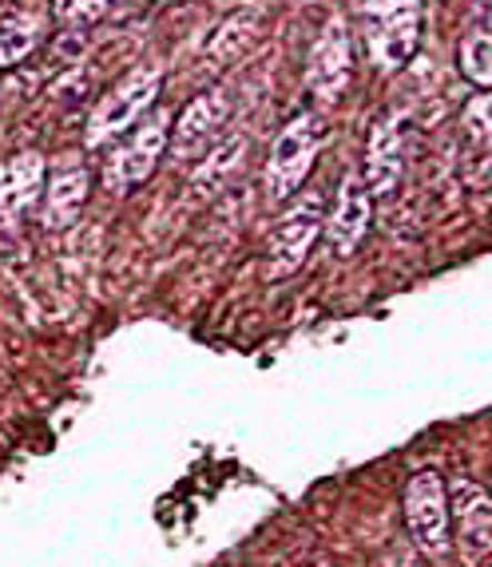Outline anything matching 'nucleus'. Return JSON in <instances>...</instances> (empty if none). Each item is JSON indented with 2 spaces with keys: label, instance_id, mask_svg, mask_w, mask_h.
Returning <instances> with one entry per match:
<instances>
[{
  "label": "nucleus",
  "instance_id": "obj_18",
  "mask_svg": "<svg viewBox=\"0 0 492 567\" xmlns=\"http://www.w3.org/2000/svg\"><path fill=\"white\" fill-rule=\"evenodd\" d=\"M464 132H469V140L476 147H492V92L464 104Z\"/></svg>",
  "mask_w": 492,
  "mask_h": 567
},
{
  "label": "nucleus",
  "instance_id": "obj_12",
  "mask_svg": "<svg viewBox=\"0 0 492 567\" xmlns=\"http://www.w3.org/2000/svg\"><path fill=\"white\" fill-rule=\"evenodd\" d=\"M449 508L457 516V532H461V548L473 559L492 556V496L481 484L457 476L449 488Z\"/></svg>",
  "mask_w": 492,
  "mask_h": 567
},
{
  "label": "nucleus",
  "instance_id": "obj_1",
  "mask_svg": "<svg viewBox=\"0 0 492 567\" xmlns=\"http://www.w3.org/2000/svg\"><path fill=\"white\" fill-rule=\"evenodd\" d=\"M318 155V120L310 112L294 115L278 132L270 159H266V203H286L303 190L306 175Z\"/></svg>",
  "mask_w": 492,
  "mask_h": 567
},
{
  "label": "nucleus",
  "instance_id": "obj_14",
  "mask_svg": "<svg viewBox=\"0 0 492 567\" xmlns=\"http://www.w3.org/2000/svg\"><path fill=\"white\" fill-rule=\"evenodd\" d=\"M243 163H246V135H227V140L203 159V167L195 171V179H191L195 183V195H215V190H223L238 171H243Z\"/></svg>",
  "mask_w": 492,
  "mask_h": 567
},
{
  "label": "nucleus",
  "instance_id": "obj_16",
  "mask_svg": "<svg viewBox=\"0 0 492 567\" xmlns=\"http://www.w3.org/2000/svg\"><path fill=\"white\" fill-rule=\"evenodd\" d=\"M258 37H263V12L255 9H243V12H230L223 24H218V32L211 37V56L218 60V64H227V60H238L246 52V48H255Z\"/></svg>",
  "mask_w": 492,
  "mask_h": 567
},
{
  "label": "nucleus",
  "instance_id": "obj_2",
  "mask_svg": "<svg viewBox=\"0 0 492 567\" xmlns=\"http://www.w3.org/2000/svg\"><path fill=\"white\" fill-rule=\"evenodd\" d=\"M369 20V52L381 68H406L421 37V0H361Z\"/></svg>",
  "mask_w": 492,
  "mask_h": 567
},
{
  "label": "nucleus",
  "instance_id": "obj_13",
  "mask_svg": "<svg viewBox=\"0 0 492 567\" xmlns=\"http://www.w3.org/2000/svg\"><path fill=\"white\" fill-rule=\"evenodd\" d=\"M406 175V132H401L398 120H381L373 132H369L366 147V187L369 195H393Z\"/></svg>",
  "mask_w": 492,
  "mask_h": 567
},
{
  "label": "nucleus",
  "instance_id": "obj_6",
  "mask_svg": "<svg viewBox=\"0 0 492 567\" xmlns=\"http://www.w3.org/2000/svg\"><path fill=\"white\" fill-rule=\"evenodd\" d=\"M406 528L426 556H441L449 548V496L441 476L421 468L406 484Z\"/></svg>",
  "mask_w": 492,
  "mask_h": 567
},
{
  "label": "nucleus",
  "instance_id": "obj_10",
  "mask_svg": "<svg viewBox=\"0 0 492 567\" xmlns=\"http://www.w3.org/2000/svg\"><path fill=\"white\" fill-rule=\"evenodd\" d=\"M369 223H373V195L358 175H346L338 187V199L334 210L326 215V243H330L334 255L350 258L361 246V238L369 235Z\"/></svg>",
  "mask_w": 492,
  "mask_h": 567
},
{
  "label": "nucleus",
  "instance_id": "obj_8",
  "mask_svg": "<svg viewBox=\"0 0 492 567\" xmlns=\"http://www.w3.org/2000/svg\"><path fill=\"white\" fill-rule=\"evenodd\" d=\"M353 60H350V32L341 20H330L322 29V37L314 40L310 60H306V84H310L314 100L334 104L341 100V92L350 87Z\"/></svg>",
  "mask_w": 492,
  "mask_h": 567
},
{
  "label": "nucleus",
  "instance_id": "obj_5",
  "mask_svg": "<svg viewBox=\"0 0 492 567\" xmlns=\"http://www.w3.org/2000/svg\"><path fill=\"white\" fill-rule=\"evenodd\" d=\"M160 80L163 72L160 68H135L132 76L123 80V84H115V92H107L104 100H100V107L92 112V120H88V143H107L112 135L127 132L132 123H140V115L147 112V107L155 104V95H160Z\"/></svg>",
  "mask_w": 492,
  "mask_h": 567
},
{
  "label": "nucleus",
  "instance_id": "obj_9",
  "mask_svg": "<svg viewBox=\"0 0 492 567\" xmlns=\"http://www.w3.org/2000/svg\"><path fill=\"white\" fill-rule=\"evenodd\" d=\"M48 159L40 152H20L0 163V230L20 227V218L44 195Z\"/></svg>",
  "mask_w": 492,
  "mask_h": 567
},
{
  "label": "nucleus",
  "instance_id": "obj_11",
  "mask_svg": "<svg viewBox=\"0 0 492 567\" xmlns=\"http://www.w3.org/2000/svg\"><path fill=\"white\" fill-rule=\"evenodd\" d=\"M88 190H92V175H88L84 163L60 159L57 167L48 171L44 203H40V223H44V230L72 227L88 203Z\"/></svg>",
  "mask_w": 492,
  "mask_h": 567
},
{
  "label": "nucleus",
  "instance_id": "obj_19",
  "mask_svg": "<svg viewBox=\"0 0 492 567\" xmlns=\"http://www.w3.org/2000/svg\"><path fill=\"white\" fill-rule=\"evenodd\" d=\"M107 4L112 0H57V17L64 20V24H92V20H100L107 12Z\"/></svg>",
  "mask_w": 492,
  "mask_h": 567
},
{
  "label": "nucleus",
  "instance_id": "obj_20",
  "mask_svg": "<svg viewBox=\"0 0 492 567\" xmlns=\"http://www.w3.org/2000/svg\"><path fill=\"white\" fill-rule=\"evenodd\" d=\"M120 4H147V0H120Z\"/></svg>",
  "mask_w": 492,
  "mask_h": 567
},
{
  "label": "nucleus",
  "instance_id": "obj_15",
  "mask_svg": "<svg viewBox=\"0 0 492 567\" xmlns=\"http://www.w3.org/2000/svg\"><path fill=\"white\" fill-rule=\"evenodd\" d=\"M44 37V20L37 12H9L0 17V68H17L37 52Z\"/></svg>",
  "mask_w": 492,
  "mask_h": 567
},
{
  "label": "nucleus",
  "instance_id": "obj_4",
  "mask_svg": "<svg viewBox=\"0 0 492 567\" xmlns=\"http://www.w3.org/2000/svg\"><path fill=\"white\" fill-rule=\"evenodd\" d=\"M167 120L171 115L163 112H152L143 123H135V132L107 155L104 163V187L123 195V190H132L135 183H143L160 167V155L167 147Z\"/></svg>",
  "mask_w": 492,
  "mask_h": 567
},
{
  "label": "nucleus",
  "instance_id": "obj_3",
  "mask_svg": "<svg viewBox=\"0 0 492 567\" xmlns=\"http://www.w3.org/2000/svg\"><path fill=\"white\" fill-rule=\"evenodd\" d=\"M326 218H322V195H306L298 199L283 218L275 223L270 238H266V275L270 278H286L294 275L298 266L310 255L314 238L322 235Z\"/></svg>",
  "mask_w": 492,
  "mask_h": 567
},
{
  "label": "nucleus",
  "instance_id": "obj_7",
  "mask_svg": "<svg viewBox=\"0 0 492 567\" xmlns=\"http://www.w3.org/2000/svg\"><path fill=\"white\" fill-rule=\"evenodd\" d=\"M230 112V95L223 87H207L203 95H195L187 107H183L180 123H175V135H171V147H175V159H199V155L215 152V143L223 140V127H227Z\"/></svg>",
  "mask_w": 492,
  "mask_h": 567
},
{
  "label": "nucleus",
  "instance_id": "obj_17",
  "mask_svg": "<svg viewBox=\"0 0 492 567\" xmlns=\"http://www.w3.org/2000/svg\"><path fill=\"white\" fill-rule=\"evenodd\" d=\"M461 72L473 84L492 87V24H476L461 40Z\"/></svg>",
  "mask_w": 492,
  "mask_h": 567
}]
</instances>
